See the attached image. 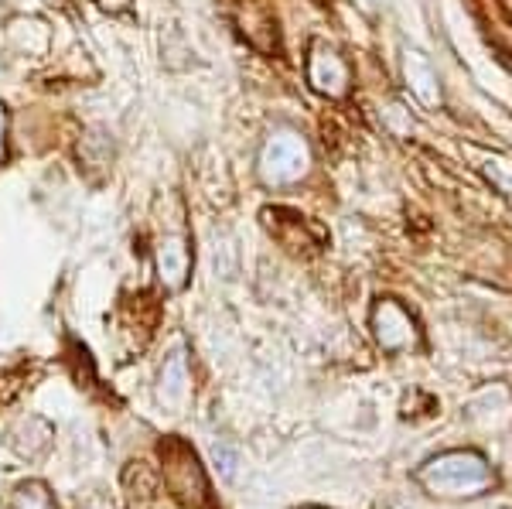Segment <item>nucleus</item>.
I'll use <instances>...</instances> for the list:
<instances>
[{
  "label": "nucleus",
  "instance_id": "nucleus-1",
  "mask_svg": "<svg viewBox=\"0 0 512 509\" xmlns=\"http://www.w3.org/2000/svg\"><path fill=\"white\" fill-rule=\"evenodd\" d=\"M414 482L434 499H475L495 486V469L478 448H451L417 465Z\"/></svg>",
  "mask_w": 512,
  "mask_h": 509
},
{
  "label": "nucleus",
  "instance_id": "nucleus-2",
  "mask_svg": "<svg viewBox=\"0 0 512 509\" xmlns=\"http://www.w3.org/2000/svg\"><path fill=\"white\" fill-rule=\"evenodd\" d=\"M161 455V472L164 486L171 489V496L188 509H202L209 503V479L205 469L198 465V455L185 445L181 438H164L158 445Z\"/></svg>",
  "mask_w": 512,
  "mask_h": 509
},
{
  "label": "nucleus",
  "instance_id": "nucleus-3",
  "mask_svg": "<svg viewBox=\"0 0 512 509\" xmlns=\"http://www.w3.org/2000/svg\"><path fill=\"white\" fill-rule=\"evenodd\" d=\"M308 171V147L294 134H277L260 151V175L267 185H291Z\"/></svg>",
  "mask_w": 512,
  "mask_h": 509
},
{
  "label": "nucleus",
  "instance_id": "nucleus-4",
  "mask_svg": "<svg viewBox=\"0 0 512 509\" xmlns=\"http://www.w3.org/2000/svg\"><path fill=\"white\" fill-rule=\"evenodd\" d=\"M373 328H376V342L386 352H403V349L414 346V335H417L414 318L396 305L393 298L379 301L373 308Z\"/></svg>",
  "mask_w": 512,
  "mask_h": 509
},
{
  "label": "nucleus",
  "instance_id": "nucleus-5",
  "mask_svg": "<svg viewBox=\"0 0 512 509\" xmlns=\"http://www.w3.org/2000/svg\"><path fill=\"white\" fill-rule=\"evenodd\" d=\"M154 264L164 291H181L192 277V250H188L185 236H161L158 250H154Z\"/></svg>",
  "mask_w": 512,
  "mask_h": 509
},
{
  "label": "nucleus",
  "instance_id": "nucleus-6",
  "mask_svg": "<svg viewBox=\"0 0 512 509\" xmlns=\"http://www.w3.org/2000/svg\"><path fill=\"white\" fill-rule=\"evenodd\" d=\"M308 79H311V86H315L318 93H325V96H342L345 86H349V72H345L342 59H338L328 45H321V41L311 45Z\"/></svg>",
  "mask_w": 512,
  "mask_h": 509
},
{
  "label": "nucleus",
  "instance_id": "nucleus-7",
  "mask_svg": "<svg viewBox=\"0 0 512 509\" xmlns=\"http://www.w3.org/2000/svg\"><path fill=\"white\" fill-rule=\"evenodd\" d=\"M55 441V428L45 421V417H24L18 428L11 431V448L18 458H28V462H35V458L48 455V448H52Z\"/></svg>",
  "mask_w": 512,
  "mask_h": 509
},
{
  "label": "nucleus",
  "instance_id": "nucleus-8",
  "mask_svg": "<svg viewBox=\"0 0 512 509\" xmlns=\"http://www.w3.org/2000/svg\"><path fill=\"white\" fill-rule=\"evenodd\" d=\"M158 397L161 404H168L171 410H178L188 397V366H185V352L175 349L161 366V383H158Z\"/></svg>",
  "mask_w": 512,
  "mask_h": 509
},
{
  "label": "nucleus",
  "instance_id": "nucleus-9",
  "mask_svg": "<svg viewBox=\"0 0 512 509\" xmlns=\"http://www.w3.org/2000/svg\"><path fill=\"white\" fill-rule=\"evenodd\" d=\"M14 509H59V503H55V492L48 489V482L28 479L14 489Z\"/></svg>",
  "mask_w": 512,
  "mask_h": 509
},
{
  "label": "nucleus",
  "instance_id": "nucleus-10",
  "mask_svg": "<svg viewBox=\"0 0 512 509\" xmlns=\"http://www.w3.org/2000/svg\"><path fill=\"white\" fill-rule=\"evenodd\" d=\"M212 458H216L219 475L226 482H233L236 475H239V465H243V458H239V451L233 445H216V448H212Z\"/></svg>",
  "mask_w": 512,
  "mask_h": 509
},
{
  "label": "nucleus",
  "instance_id": "nucleus-11",
  "mask_svg": "<svg viewBox=\"0 0 512 509\" xmlns=\"http://www.w3.org/2000/svg\"><path fill=\"white\" fill-rule=\"evenodd\" d=\"M79 509H117V506L110 503V496H103V492H93V496L82 499Z\"/></svg>",
  "mask_w": 512,
  "mask_h": 509
},
{
  "label": "nucleus",
  "instance_id": "nucleus-12",
  "mask_svg": "<svg viewBox=\"0 0 512 509\" xmlns=\"http://www.w3.org/2000/svg\"><path fill=\"white\" fill-rule=\"evenodd\" d=\"M93 4L106 14H123L130 7V0H93Z\"/></svg>",
  "mask_w": 512,
  "mask_h": 509
},
{
  "label": "nucleus",
  "instance_id": "nucleus-13",
  "mask_svg": "<svg viewBox=\"0 0 512 509\" xmlns=\"http://www.w3.org/2000/svg\"><path fill=\"white\" fill-rule=\"evenodd\" d=\"M7 161V110L0 103V164Z\"/></svg>",
  "mask_w": 512,
  "mask_h": 509
},
{
  "label": "nucleus",
  "instance_id": "nucleus-14",
  "mask_svg": "<svg viewBox=\"0 0 512 509\" xmlns=\"http://www.w3.org/2000/svg\"><path fill=\"white\" fill-rule=\"evenodd\" d=\"M301 509H328V506H301Z\"/></svg>",
  "mask_w": 512,
  "mask_h": 509
},
{
  "label": "nucleus",
  "instance_id": "nucleus-15",
  "mask_svg": "<svg viewBox=\"0 0 512 509\" xmlns=\"http://www.w3.org/2000/svg\"><path fill=\"white\" fill-rule=\"evenodd\" d=\"M315 4H332V0H315Z\"/></svg>",
  "mask_w": 512,
  "mask_h": 509
},
{
  "label": "nucleus",
  "instance_id": "nucleus-16",
  "mask_svg": "<svg viewBox=\"0 0 512 509\" xmlns=\"http://www.w3.org/2000/svg\"><path fill=\"white\" fill-rule=\"evenodd\" d=\"M383 509H386V506H383Z\"/></svg>",
  "mask_w": 512,
  "mask_h": 509
}]
</instances>
